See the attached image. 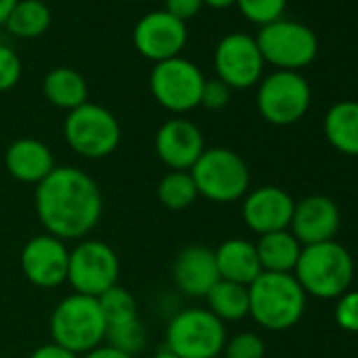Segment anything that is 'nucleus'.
<instances>
[{"mask_svg":"<svg viewBox=\"0 0 358 358\" xmlns=\"http://www.w3.org/2000/svg\"><path fill=\"white\" fill-rule=\"evenodd\" d=\"M34 203L47 234L59 241L89 236L103 213L97 182L78 166H55L36 186Z\"/></svg>","mask_w":358,"mask_h":358,"instance_id":"nucleus-1","label":"nucleus"},{"mask_svg":"<svg viewBox=\"0 0 358 358\" xmlns=\"http://www.w3.org/2000/svg\"><path fill=\"white\" fill-rule=\"evenodd\" d=\"M306 310V293L293 274L262 272L249 285V314L268 331L295 327Z\"/></svg>","mask_w":358,"mask_h":358,"instance_id":"nucleus-2","label":"nucleus"},{"mask_svg":"<svg viewBox=\"0 0 358 358\" xmlns=\"http://www.w3.org/2000/svg\"><path fill=\"white\" fill-rule=\"evenodd\" d=\"M295 280L306 295L318 299L341 297L352 282L354 262L348 249L335 241L301 247V255L293 270Z\"/></svg>","mask_w":358,"mask_h":358,"instance_id":"nucleus-3","label":"nucleus"},{"mask_svg":"<svg viewBox=\"0 0 358 358\" xmlns=\"http://www.w3.org/2000/svg\"><path fill=\"white\" fill-rule=\"evenodd\" d=\"M53 341L74 354H87L106 341V318L97 297L72 293L51 314Z\"/></svg>","mask_w":358,"mask_h":358,"instance_id":"nucleus-4","label":"nucleus"},{"mask_svg":"<svg viewBox=\"0 0 358 358\" xmlns=\"http://www.w3.org/2000/svg\"><path fill=\"white\" fill-rule=\"evenodd\" d=\"M199 196L211 203H234L249 192L251 175L241 154L228 148H209L190 169Z\"/></svg>","mask_w":358,"mask_h":358,"instance_id":"nucleus-5","label":"nucleus"},{"mask_svg":"<svg viewBox=\"0 0 358 358\" xmlns=\"http://www.w3.org/2000/svg\"><path fill=\"white\" fill-rule=\"evenodd\" d=\"M226 341L224 322L205 308L177 312L166 324V350L179 358H220Z\"/></svg>","mask_w":358,"mask_h":358,"instance_id":"nucleus-6","label":"nucleus"},{"mask_svg":"<svg viewBox=\"0 0 358 358\" xmlns=\"http://www.w3.org/2000/svg\"><path fill=\"white\" fill-rule=\"evenodd\" d=\"M64 137L78 156L99 160L120 145L122 131L120 122L108 108L87 101L68 112L64 120Z\"/></svg>","mask_w":358,"mask_h":358,"instance_id":"nucleus-7","label":"nucleus"},{"mask_svg":"<svg viewBox=\"0 0 358 358\" xmlns=\"http://www.w3.org/2000/svg\"><path fill=\"white\" fill-rule=\"evenodd\" d=\"M205 76L196 64L184 57H173L154 64L150 74V91L154 99L169 112L184 114L201 106Z\"/></svg>","mask_w":358,"mask_h":358,"instance_id":"nucleus-8","label":"nucleus"},{"mask_svg":"<svg viewBox=\"0 0 358 358\" xmlns=\"http://www.w3.org/2000/svg\"><path fill=\"white\" fill-rule=\"evenodd\" d=\"M255 43L264 62L287 72H297L299 68L310 66L318 53L316 34L299 22L278 20L262 26Z\"/></svg>","mask_w":358,"mask_h":358,"instance_id":"nucleus-9","label":"nucleus"},{"mask_svg":"<svg viewBox=\"0 0 358 358\" xmlns=\"http://www.w3.org/2000/svg\"><path fill=\"white\" fill-rule=\"evenodd\" d=\"M120 262L116 251L103 241H80L70 251L68 278L74 293L101 297L106 291L118 285Z\"/></svg>","mask_w":358,"mask_h":358,"instance_id":"nucleus-10","label":"nucleus"},{"mask_svg":"<svg viewBox=\"0 0 358 358\" xmlns=\"http://www.w3.org/2000/svg\"><path fill=\"white\" fill-rule=\"evenodd\" d=\"M310 99V85L301 74L278 70L262 80L257 91V110L270 124L289 127L306 116Z\"/></svg>","mask_w":358,"mask_h":358,"instance_id":"nucleus-11","label":"nucleus"},{"mask_svg":"<svg viewBox=\"0 0 358 358\" xmlns=\"http://www.w3.org/2000/svg\"><path fill=\"white\" fill-rule=\"evenodd\" d=\"M215 72L230 89H249L259 83L264 72V57L253 36L234 32L224 36L213 55Z\"/></svg>","mask_w":358,"mask_h":358,"instance_id":"nucleus-12","label":"nucleus"},{"mask_svg":"<svg viewBox=\"0 0 358 358\" xmlns=\"http://www.w3.org/2000/svg\"><path fill=\"white\" fill-rule=\"evenodd\" d=\"M188 41V28L182 20L169 15L164 9L143 15L133 30L135 49L154 64L179 57Z\"/></svg>","mask_w":358,"mask_h":358,"instance_id":"nucleus-13","label":"nucleus"},{"mask_svg":"<svg viewBox=\"0 0 358 358\" xmlns=\"http://www.w3.org/2000/svg\"><path fill=\"white\" fill-rule=\"evenodd\" d=\"M20 262L26 278L34 287L53 289L68 278L70 251L66 241H59L51 234H38L24 245Z\"/></svg>","mask_w":358,"mask_h":358,"instance_id":"nucleus-14","label":"nucleus"},{"mask_svg":"<svg viewBox=\"0 0 358 358\" xmlns=\"http://www.w3.org/2000/svg\"><path fill=\"white\" fill-rule=\"evenodd\" d=\"M154 148L158 158L171 171H190L201 158L205 148V137L201 129L182 116L171 118L156 131Z\"/></svg>","mask_w":358,"mask_h":358,"instance_id":"nucleus-15","label":"nucleus"},{"mask_svg":"<svg viewBox=\"0 0 358 358\" xmlns=\"http://www.w3.org/2000/svg\"><path fill=\"white\" fill-rule=\"evenodd\" d=\"M295 201L278 186H262L245 196L243 220L255 234H272L287 230L293 217Z\"/></svg>","mask_w":358,"mask_h":358,"instance_id":"nucleus-16","label":"nucleus"},{"mask_svg":"<svg viewBox=\"0 0 358 358\" xmlns=\"http://www.w3.org/2000/svg\"><path fill=\"white\" fill-rule=\"evenodd\" d=\"M289 228L303 247L333 241L339 230V209L327 196H308L295 203Z\"/></svg>","mask_w":358,"mask_h":358,"instance_id":"nucleus-17","label":"nucleus"},{"mask_svg":"<svg viewBox=\"0 0 358 358\" xmlns=\"http://www.w3.org/2000/svg\"><path fill=\"white\" fill-rule=\"evenodd\" d=\"M220 272L215 251L203 245H190L179 251L173 262V282L188 297H207L217 285Z\"/></svg>","mask_w":358,"mask_h":358,"instance_id":"nucleus-18","label":"nucleus"},{"mask_svg":"<svg viewBox=\"0 0 358 358\" xmlns=\"http://www.w3.org/2000/svg\"><path fill=\"white\" fill-rule=\"evenodd\" d=\"M5 164L11 177H15L17 182L34 186H38L57 166L49 145L34 137L15 139L5 152Z\"/></svg>","mask_w":358,"mask_h":358,"instance_id":"nucleus-19","label":"nucleus"},{"mask_svg":"<svg viewBox=\"0 0 358 358\" xmlns=\"http://www.w3.org/2000/svg\"><path fill=\"white\" fill-rule=\"evenodd\" d=\"M217 272L222 280H230L236 285L249 287L259 274V257L255 245L245 238H228L215 249Z\"/></svg>","mask_w":358,"mask_h":358,"instance_id":"nucleus-20","label":"nucleus"},{"mask_svg":"<svg viewBox=\"0 0 358 358\" xmlns=\"http://www.w3.org/2000/svg\"><path fill=\"white\" fill-rule=\"evenodd\" d=\"M255 251L259 257L262 272L293 274L297 259L301 255V245L289 230H280L259 236Z\"/></svg>","mask_w":358,"mask_h":358,"instance_id":"nucleus-21","label":"nucleus"},{"mask_svg":"<svg viewBox=\"0 0 358 358\" xmlns=\"http://www.w3.org/2000/svg\"><path fill=\"white\" fill-rule=\"evenodd\" d=\"M43 93L49 99V103H53L55 108L72 112L80 108L83 103H87L89 87L80 72H76L74 68L62 66V68H53L51 72H47L43 80Z\"/></svg>","mask_w":358,"mask_h":358,"instance_id":"nucleus-22","label":"nucleus"},{"mask_svg":"<svg viewBox=\"0 0 358 358\" xmlns=\"http://www.w3.org/2000/svg\"><path fill=\"white\" fill-rule=\"evenodd\" d=\"M324 137L337 152L358 156V101H339L327 112Z\"/></svg>","mask_w":358,"mask_h":358,"instance_id":"nucleus-23","label":"nucleus"},{"mask_svg":"<svg viewBox=\"0 0 358 358\" xmlns=\"http://www.w3.org/2000/svg\"><path fill=\"white\" fill-rule=\"evenodd\" d=\"M209 312L222 322H236L249 316V287L230 280H217V285L207 293Z\"/></svg>","mask_w":358,"mask_h":358,"instance_id":"nucleus-24","label":"nucleus"},{"mask_svg":"<svg viewBox=\"0 0 358 358\" xmlns=\"http://www.w3.org/2000/svg\"><path fill=\"white\" fill-rule=\"evenodd\" d=\"M51 20V9L43 0H20L5 26L20 38H36L49 30Z\"/></svg>","mask_w":358,"mask_h":358,"instance_id":"nucleus-25","label":"nucleus"},{"mask_svg":"<svg viewBox=\"0 0 358 358\" xmlns=\"http://www.w3.org/2000/svg\"><path fill=\"white\" fill-rule=\"evenodd\" d=\"M199 199L190 171H169L158 184V201L169 211H184Z\"/></svg>","mask_w":358,"mask_h":358,"instance_id":"nucleus-26","label":"nucleus"},{"mask_svg":"<svg viewBox=\"0 0 358 358\" xmlns=\"http://www.w3.org/2000/svg\"><path fill=\"white\" fill-rule=\"evenodd\" d=\"M236 5L249 22L268 26L280 20L287 0H236Z\"/></svg>","mask_w":358,"mask_h":358,"instance_id":"nucleus-27","label":"nucleus"},{"mask_svg":"<svg viewBox=\"0 0 358 358\" xmlns=\"http://www.w3.org/2000/svg\"><path fill=\"white\" fill-rule=\"evenodd\" d=\"M222 354H224V358H264L266 345L257 333L245 331V333H236L232 339H228Z\"/></svg>","mask_w":358,"mask_h":358,"instance_id":"nucleus-28","label":"nucleus"},{"mask_svg":"<svg viewBox=\"0 0 358 358\" xmlns=\"http://www.w3.org/2000/svg\"><path fill=\"white\" fill-rule=\"evenodd\" d=\"M22 78V62L20 55L7 47L0 45V91H11Z\"/></svg>","mask_w":358,"mask_h":358,"instance_id":"nucleus-29","label":"nucleus"},{"mask_svg":"<svg viewBox=\"0 0 358 358\" xmlns=\"http://www.w3.org/2000/svg\"><path fill=\"white\" fill-rule=\"evenodd\" d=\"M335 320L343 331L358 333V291H345L335 306Z\"/></svg>","mask_w":358,"mask_h":358,"instance_id":"nucleus-30","label":"nucleus"},{"mask_svg":"<svg viewBox=\"0 0 358 358\" xmlns=\"http://www.w3.org/2000/svg\"><path fill=\"white\" fill-rule=\"evenodd\" d=\"M230 97H232V89L226 83H222L220 78H211V80H205L201 106H205L207 110H213V112L224 110L230 103Z\"/></svg>","mask_w":358,"mask_h":358,"instance_id":"nucleus-31","label":"nucleus"},{"mask_svg":"<svg viewBox=\"0 0 358 358\" xmlns=\"http://www.w3.org/2000/svg\"><path fill=\"white\" fill-rule=\"evenodd\" d=\"M203 5H205L203 0H164V11L186 24V20L199 15Z\"/></svg>","mask_w":358,"mask_h":358,"instance_id":"nucleus-32","label":"nucleus"},{"mask_svg":"<svg viewBox=\"0 0 358 358\" xmlns=\"http://www.w3.org/2000/svg\"><path fill=\"white\" fill-rule=\"evenodd\" d=\"M30 358H80V356L74 354V352H70L68 348H64V345L51 341V343H45V345L36 348V350L30 354Z\"/></svg>","mask_w":358,"mask_h":358,"instance_id":"nucleus-33","label":"nucleus"},{"mask_svg":"<svg viewBox=\"0 0 358 358\" xmlns=\"http://www.w3.org/2000/svg\"><path fill=\"white\" fill-rule=\"evenodd\" d=\"M83 358H135V356H131V354H127V352H122V350H118L114 345L101 343V345L93 348L91 352L83 354Z\"/></svg>","mask_w":358,"mask_h":358,"instance_id":"nucleus-34","label":"nucleus"},{"mask_svg":"<svg viewBox=\"0 0 358 358\" xmlns=\"http://www.w3.org/2000/svg\"><path fill=\"white\" fill-rule=\"evenodd\" d=\"M20 3V0H0V26L7 24L11 11L15 9V5Z\"/></svg>","mask_w":358,"mask_h":358,"instance_id":"nucleus-35","label":"nucleus"},{"mask_svg":"<svg viewBox=\"0 0 358 358\" xmlns=\"http://www.w3.org/2000/svg\"><path fill=\"white\" fill-rule=\"evenodd\" d=\"M203 3L213 9H228V7L236 5V0H203Z\"/></svg>","mask_w":358,"mask_h":358,"instance_id":"nucleus-36","label":"nucleus"},{"mask_svg":"<svg viewBox=\"0 0 358 358\" xmlns=\"http://www.w3.org/2000/svg\"><path fill=\"white\" fill-rule=\"evenodd\" d=\"M152 358H179V356H175L173 352H169V350H162V352H158L156 356H152Z\"/></svg>","mask_w":358,"mask_h":358,"instance_id":"nucleus-37","label":"nucleus"},{"mask_svg":"<svg viewBox=\"0 0 358 358\" xmlns=\"http://www.w3.org/2000/svg\"><path fill=\"white\" fill-rule=\"evenodd\" d=\"M220 358H222V356H220Z\"/></svg>","mask_w":358,"mask_h":358,"instance_id":"nucleus-38","label":"nucleus"}]
</instances>
